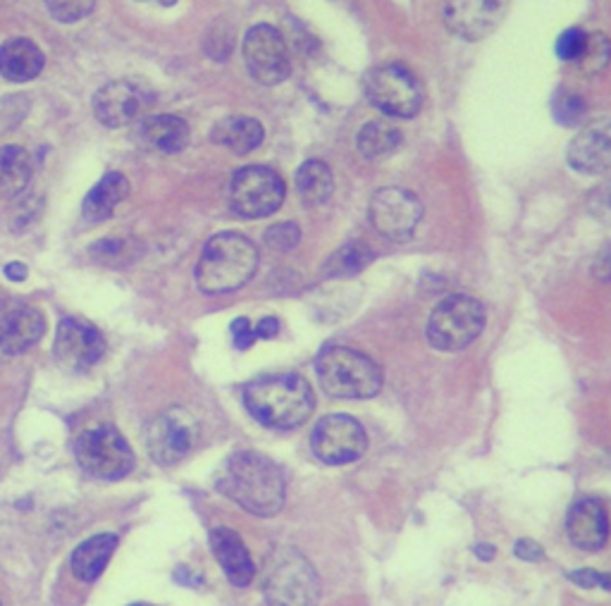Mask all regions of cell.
Here are the masks:
<instances>
[{
  "instance_id": "38",
  "label": "cell",
  "mask_w": 611,
  "mask_h": 606,
  "mask_svg": "<svg viewBox=\"0 0 611 606\" xmlns=\"http://www.w3.org/2000/svg\"><path fill=\"white\" fill-rule=\"evenodd\" d=\"M232 337H235L237 349H249V346L256 342V332H253L251 322L247 318H237L232 322Z\"/></svg>"
},
{
  "instance_id": "37",
  "label": "cell",
  "mask_w": 611,
  "mask_h": 606,
  "mask_svg": "<svg viewBox=\"0 0 611 606\" xmlns=\"http://www.w3.org/2000/svg\"><path fill=\"white\" fill-rule=\"evenodd\" d=\"M124 247L127 243L120 239H104V241L94 243L92 253H94V258H98V261L115 263V258H120L124 253Z\"/></svg>"
},
{
  "instance_id": "19",
  "label": "cell",
  "mask_w": 611,
  "mask_h": 606,
  "mask_svg": "<svg viewBox=\"0 0 611 606\" xmlns=\"http://www.w3.org/2000/svg\"><path fill=\"white\" fill-rule=\"evenodd\" d=\"M46 318L38 308L20 306L12 308L0 318V352L3 354H24L44 337Z\"/></svg>"
},
{
  "instance_id": "16",
  "label": "cell",
  "mask_w": 611,
  "mask_h": 606,
  "mask_svg": "<svg viewBox=\"0 0 611 606\" xmlns=\"http://www.w3.org/2000/svg\"><path fill=\"white\" fill-rule=\"evenodd\" d=\"M568 165L580 175H602L611 167V118L585 124L568 144Z\"/></svg>"
},
{
  "instance_id": "17",
  "label": "cell",
  "mask_w": 611,
  "mask_h": 606,
  "mask_svg": "<svg viewBox=\"0 0 611 606\" xmlns=\"http://www.w3.org/2000/svg\"><path fill=\"white\" fill-rule=\"evenodd\" d=\"M144 94L127 80L110 82L104 88H98V94L94 96V115L106 127L132 124L144 112Z\"/></svg>"
},
{
  "instance_id": "24",
  "label": "cell",
  "mask_w": 611,
  "mask_h": 606,
  "mask_svg": "<svg viewBox=\"0 0 611 606\" xmlns=\"http://www.w3.org/2000/svg\"><path fill=\"white\" fill-rule=\"evenodd\" d=\"M263 124L253 118H225L213 129V141L235 153H251L263 144Z\"/></svg>"
},
{
  "instance_id": "33",
  "label": "cell",
  "mask_w": 611,
  "mask_h": 606,
  "mask_svg": "<svg viewBox=\"0 0 611 606\" xmlns=\"http://www.w3.org/2000/svg\"><path fill=\"white\" fill-rule=\"evenodd\" d=\"M588 213L600 225L611 227V179L592 189V193L588 197Z\"/></svg>"
},
{
  "instance_id": "18",
  "label": "cell",
  "mask_w": 611,
  "mask_h": 606,
  "mask_svg": "<svg viewBox=\"0 0 611 606\" xmlns=\"http://www.w3.org/2000/svg\"><path fill=\"white\" fill-rule=\"evenodd\" d=\"M566 533L573 547L583 551H597L609 539V515L600 501L592 497L578 499L566 515Z\"/></svg>"
},
{
  "instance_id": "44",
  "label": "cell",
  "mask_w": 611,
  "mask_h": 606,
  "mask_svg": "<svg viewBox=\"0 0 611 606\" xmlns=\"http://www.w3.org/2000/svg\"><path fill=\"white\" fill-rule=\"evenodd\" d=\"M158 3H160V5H165V8H170V5H175V3H177V0H158Z\"/></svg>"
},
{
  "instance_id": "21",
  "label": "cell",
  "mask_w": 611,
  "mask_h": 606,
  "mask_svg": "<svg viewBox=\"0 0 611 606\" xmlns=\"http://www.w3.org/2000/svg\"><path fill=\"white\" fill-rule=\"evenodd\" d=\"M44 70V54L29 38H8L0 46V74L8 82H32Z\"/></svg>"
},
{
  "instance_id": "7",
  "label": "cell",
  "mask_w": 611,
  "mask_h": 606,
  "mask_svg": "<svg viewBox=\"0 0 611 606\" xmlns=\"http://www.w3.org/2000/svg\"><path fill=\"white\" fill-rule=\"evenodd\" d=\"M285 182L271 167L249 165L235 173L229 182V205L247 221L273 215L285 201Z\"/></svg>"
},
{
  "instance_id": "25",
  "label": "cell",
  "mask_w": 611,
  "mask_h": 606,
  "mask_svg": "<svg viewBox=\"0 0 611 606\" xmlns=\"http://www.w3.org/2000/svg\"><path fill=\"white\" fill-rule=\"evenodd\" d=\"M297 191L309 209L327 203L335 191L333 170L323 161H306L297 170Z\"/></svg>"
},
{
  "instance_id": "13",
  "label": "cell",
  "mask_w": 611,
  "mask_h": 606,
  "mask_svg": "<svg viewBox=\"0 0 611 606\" xmlns=\"http://www.w3.org/2000/svg\"><path fill=\"white\" fill-rule=\"evenodd\" d=\"M423 217V205L411 191L399 187H385L371 199V223L378 235L390 241H406Z\"/></svg>"
},
{
  "instance_id": "10",
  "label": "cell",
  "mask_w": 611,
  "mask_h": 606,
  "mask_svg": "<svg viewBox=\"0 0 611 606\" xmlns=\"http://www.w3.org/2000/svg\"><path fill=\"white\" fill-rule=\"evenodd\" d=\"M366 94L368 100L390 118H414L423 103V88L416 74L399 62L380 64L368 74Z\"/></svg>"
},
{
  "instance_id": "45",
  "label": "cell",
  "mask_w": 611,
  "mask_h": 606,
  "mask_svg": "<svg viewBox=\"0 0 611 606\" xmlns=\"http://www.w3.org/2000/svg\"><path fill=\"white\" fill-rule=\"evenodd\" d=\"M132 606H144V604H132Z\"/></svg>"
},
{
  "instance_id": "9",
  "label": "cell",
  "mask_w": 611,
  "mask_h": 606,
  "mask_svg": "<svg viewBox=\"0 0 611 606\" xmlns=\"http://www.w3.org/2000/svg\"><path fill=\"white\" fill-rule=\"evenodd\" d=\"M201 437L199 418L184 406L165 408L148 423L146 449L160 466H175L196 447Z\"/></svg>"
},
{
  "instance_id": "22",
  "label": "cell",
  "mask_w": 611,
  "mask_h": 606,
  "mask_svg": "<svg viewBox=\"0 0 611 606\" xmlns=\"http://www.w3.org/2000/svg\"><path fill=\"white\" fill-rule=\"evenodd\" d=\"M127 197H130V182H127V177L120 173H108L86 193L82 209L84 217L92 223H104Z\"/></svg>"
},
{
  "instance_id": "6",
  "label": "cell",
  "mask_w": 611,
  "mask_h": 606,
  "mask_svg": "<svg viewBox=\"0 0 611 606\" xmlns=\"http://www.w3.org/2000/svg\"><path fill=\"white\" fill-rule=\"evenodd\" d=\"M486 328V308L474 296L456 294L435 306L428 318V342L440 352H462Z\"/></svg>"
},
{
  "instance_id": "8",
  "label": "cell",
  "mask_w": 611,
  "mask_h": 606,
  "mask_svg": "<svg viewBox=\"0 0 611 606\" xmlns=\"http://www.w3.org/2000/svg\"><path fill=\"white\" fill-rule=\"evenodd\" d=\"M74 456L82 471L104 480H118L134 468L130 444L110 425H100V428L86 430L76 437Z\"/></svg>"
},
{
  "instance_id": "4",
  "label": "cell",
  "mask_w": 611,
  "mask_h": 606,
  "mask_svg": "<svg viewBox=\"0 0 611 606\" xmlns=\"http://www.w3.org/2000/svg\"><path fill=\"white\" fill-rule=\"evenodd\" d=\"M263 595L267 606H318L321 578L295 547H275L265 559Z\"/></svg>"
},
{
  "instance_id": "20",
  "label": "cell",
  "mask_w": 611,
  "mask_h": 606,
  "mask_svg": "<svg viewBox=\"0 0 611 606\" xmlns=\"http://www.w3.org/2000/svg\"><path fill=\"white\" fill-rule=\"evenodd\" d=\"M211 549L215 554V559L223 566V571L227 575L229 583L235 587H247L256 578V566H253L251 554L235 531L229 527H215L211 533Z\"/></svg>"
},
{
  "instance_id": "14",
  "label": "cell",
  "mask_w": 611,
  "mask_h": 606,
  "mask_svg": "<svg viewBox=\"0 0 611 606\" xmlns=\"http://www.w3.org/2000/svg\"><path fill=\"white\" fill-rule=\"evenodd\" d=\"M53 354L62 368L72 372H82L94 368L106 354V342L100 332L86 322L65 318L58 325Z\"/></svg>"
},
{
  "instance_id": "29",
  "label": "cell",
  "mask_w": 611,
  "mask_h": 606,
  "mask_svg": "<svg viewBox=\"0 0 611 606\" xmlns=\"http://www.w3.org/2000/svg\"><path fill=\"white\" fill-rule=\"evenodd\" d=\"M609 62H611V41L607 34L597 32V34H588V38H585L583 54L578 56L576 62H573V68L585 76H595L604 72Z\"/></svg>"
},
{
  "instance_id": "30",
  "label": "cell",
  "mask_w": 611,
  "mask_h": 606,
  "mask_svg": "<svg viewBox=\"0 0 611 606\" xmlns=\"http://www.w3.org/2000/svg\"><path fill=\"white\" fill-rule=\"evenodd\" d=\"M371 261V251L363 243H347L342 251H337L330 261V273L333 275H354L366 268Z\"/></svg>"
},
{
  "instance_id": "5",
  "label": "cell",
  "mask_w": 611,
  "mask_h": 606,
  "mask_svg": "<svg viewBox=\"0 0 611 606\" xmlns=\"http://www.w3.org/2000/svg\"><path fill=\"white\" fill-rule=\"evenodd\" d=\"M318 382L335 399H371L382 390V372L373 358L349 346H327L315 360Z\"/></svg>"
},
{
  "instance_id": "11",
  "label": "cell",
  "mask_w": 611,
  "mask_h": 606,
  "mask_svg": "<svg viewBox=\"0 0 611 606\" xmlns=\"http://www.w3.org/2000/svg\"><path fill=\"white\" fill-rule=\"evenodd\" d=\"M313 454L327 466H344V463L359 461L366 454L368 437L363 425L347 416L333 414L318 420L311 435Z\"/></svg>"
},
{
  "instance_id": "40",
  "label": "cell",
  "mask_w": 611,
  "mask_h": 606,
  "mask_svg": "<svg viewBox=\"0 0 611 606\" xmlns=\"http://www.w3.org/2000/svg\"><path fill=\"white\" fill-rule=\"evenodd\" d=\"M516 557L526 561H540L542 559V547L532 539H518L516 543Z\"/></svg>"
},
{
  "instance_id": "15",
  "label": "cell",
  "mask_w": 611,
  "mask_h": 606,
  "mask_svg": "<svg viewBox=\"0 0 611 606\" xmlns=\"http://www.w3.org/2000/svg\"><path fill=\"white\" fill-rule=\"evenodd\" d=\"M506 8L508 0H447L444 22L454 34L478 41L496 29L506 15Z\"/></svg>"
},
{
  "instance_id": "39",
  "label": "cell",
  "mask_w": 611,
  "mask_h": 606,
  "mask_svg": "<svg viewBox=\"0 0 611 606\" xmlns=\"http://www.w3.org/2000/svg\"><path fill=\"white\" fill-rule=\"evenodd\" d=\"M592 273L600 282H609L611 285V243L607 249L600 251V256L595 258V265H592Z\"/></svg>"
},
{
  "instance_id": "32",
  "label": "cell",
  "mask_w": 611,
  "mask_h": 606,
  "mask_svg": "<svg viewBox=\"0 0 611 606\" xmlns=\"http://www.w3.org/2000/svg\"><path fill=\"white\" fill-rule=\"evenodd\" d=\"M299 239H301V231H299V225H295V223L273 225L265 231V243L275 251H291L299 243Z\"/></svg>"
},
{
  "instance_id": "1",
  "label": "cell",
  "mask_w": 611,
  "mask_h": 606,
  "mask_svg": "<svg viewBox=\"0 0 611 606\" xmlns=\"http://www.w3.org/2000/svg\"><path fill=\"white\" fill-rule=\"evenodd\" d=\"M215 487L241 509L263 519H271L285 507L287 489L283 471L275 461L256 451H239L229 456L215 475Z\"/></svg>"
},
{
  "instance_id": "41",
  "label": "cell",
  "mask_w": 611,
  "mask_h": 606,
  "mask_svg": "<svg viewBox=\"0 0 611 606\" xmlns=\"http://www.w3.org/2000/svg\"><path fill=\"white\" fill-rule=\"evenodd\" d=\"M277 330H279L277 318H265L259 322L256 328H253V332H256V340H271V337H275Z\"/></svg>"
},
{
  "instance_id": "36",
  "label": "cell",
  "mask_w": 611,
  "mask_h": 606,
  "mask_svg": "<svg viewBox=\"0 0 611 606\" xmlns=\"http://www.w3.org/2000/svg\"><path fill=\"white\" fill-rule=\"evenodd\" d=\"M568 578L580 587H602L611 592V573H597L590 569H583V571H573Z\"/></svg>"
},
{
  "instance_id": "12",
  "label": "cell",
  "mask_w": 611,
  "mask_h": 606,
  "mask_svg": "<svg viewBox=\"0 0 611 606\" xmlns=\"http://www.w3.org/2000/svg\"><path fill=\"white\" fill-rule=\"evenodd\" d=\"M244 62L256 82L265 86L283 84L291 72L289 50L283 34L271 24H259L244 36Z\"/></svg>"
},
{
  "instance_id": "28",
  "label": "cell",
  "mask_w": 611,
  "mask_h": 606,
  "mask_svg": "<svg viewBox=\"0 0 611 606\" xmlns=\"http://www.w3.org/2000/svg\"><path fill=\"white\" fill-rule=\"evenodd\" d=\"M402 146V132L390 122H368L359 132V151L368 161H380L392 156Z\"/></svg>"
},
{
  "instance_id": "31",
  "label": "cell",
  "mask_w": 611,
  "mask_h": 606,
  "mask_svg": "<svg viewBox=\"0 0 611 606\" xmlns=\"http://www.w3.org/2000/svg\"><path fill=\"white\" fill-rule=\"evenodd\" d=\"M46 5L50 15H53L58 22L74 24L84 20L88 12L94 10L96 0H46Z\"/></svg>"
},
{
  "instance_id": "3",
  "label": "cell",
  "mask_w": 611,
  "mask_h": 606,
  "mask_svg": "<svg viewBox=\"0 0 611 606\" xmlns=\"http://www.w3.org/2000/svg\"><path fill=\"white\" fill-rule=\"evenodd\" d=\"M256 270V243L239 231H220L203 247L196 265V285L206 294H227L244 287Z\"/></svg>"
},
{
  "instance_id": "43",
  "label": "cell",
  "mask_w": 611,
  "mask_h": 606,
  "mask_svg": "<svg viewBox=\"0 0 611 606\" xmlns=\"http://www.w3.org/2000/svg\"><path fill=\"white\" fill-rule=\"evenodd\" d=\"M478 557L480 559H492L494 557V547H478Z\"/></svg>"
},
{
  "instance_id": "34",
  "label": "cell",
  "mask_w": 611,
  "mask_h": 606,
  "mask_svg": "<svg viewBox=\"0 0 611 606\" xmlns=\"http://www.w3.org/2000/svg\"><path fill=\"white\" fill-rule=\"evenodd\" d=\"M585 38H588V34L580 32V29H566L562 36H559V41H556V56L562 58L564 62H576L578 56L583 54V48H585Z\"/></svg>"
},
{
  "instance_id": "2",
  "label": "cell",
  "mask_w": 611,
  "mask_h": 606,
  "mask_svg": "<svg viewBox=\"0 0 611 606\" xmlns=\"http://www.w3.org/2000/svg\"><path fill=\"white\" fill-rule=\"evenodd\" d=\"M244 404L259 423L275 430H295L311 418L315 396L311 384L295 372L261 378L247 384Z\"/></svg>"
},
{
  "instance_id": "27",
  "label": "cell",
  "mask_w": 611,
  "mask_h": 606,
  "mask_svg": "<svg viewBox=\"0 0 611 606\" xmlns=\"http://www.w3.org/2000/svg\"><path fill=\"white\" fill-rule=\"evenodd\" d=\"M144 136L163 153H180L189 146V124L177 115H153L144 124Z\"/></svg>"
},
{
  "instance_id": "26",
  "label": "cell",
  "mask_w": 611,
  "mask_h": 606,
  "mask_svg": "<svg viewBox=\"0 0 611 606\" xmlns=\"http://www.w3.org/2000/svg\"><path fill=\"white\" fill-rule=\"evenodd\" d=\"M32 179V158L20 146L0 148V199H15Z\"/></svg>"
},
{
  "instance_id": "42",
  "label": "cell",
  "mask_w": 611,
  "mask_h": 606,
  "mask_svg": "<svg viewBox=\"0 0 611 606\" xmlns=\"http://www.w3.org/2000/svg\"><path fill=\"white\" fill-rule=\"evenodd\" d=\"M5 275H8V280H12V282H22V280H27V265L24 263H10V265H5Z\"/></svg>"
},
{
  "instance_id": "35",
  "label": "cell",
  "mask_w": 611,
  "mask_h": 606,
  "mask_svg": "<svg viewBox=\"0 0 611 606\" xmlns=\"http://www.w3.org/2000/svg\"><path fill=\"white\" fill-rule=\"evenodd\" d=\"M583 110H585V103L573 94H564L556 103V118H559V122H564V124L578 122Z\"/></svg>"
},
{
  "instance_id": "23",
  "label": "cell",
  "mask_w": 611,
  "mask_h": 606,
  "mask_svg": "<svg viewBox=\"0 0 611 606\" xmlns=\"http://www.w3.org/2000/svg\"><path fill=\"white\" fill-rule=\"evenodd\" d=\"M115 549H118V537L115 535H96L84 539L72 554V573L84 583H94L106 571Z\"/></svg>"
}]
</instances>
